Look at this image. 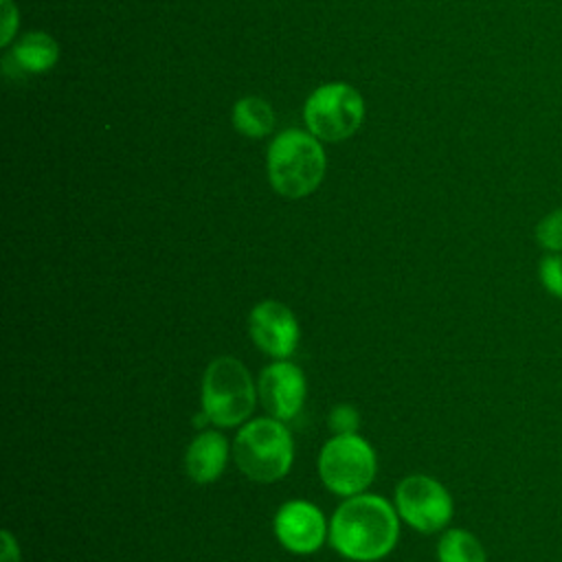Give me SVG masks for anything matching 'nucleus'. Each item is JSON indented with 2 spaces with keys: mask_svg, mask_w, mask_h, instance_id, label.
Wrapping results in <instances>:
<instances>
[{
  "mask_svg": "<svg viewBox=\"0 0 562 562\" xmlns=\"http://www.w3.org/2000/svg\"><path fill=\"white\" fill-rule=\"evenodd\" d=\"M226 457H228V443L224 435L215 430H206L198 435L189 443L184 454V468L189 479L200 485L215 481L226 465Z\"/></svg>",
  "mask_w": 562,
  "mask_h": 562,
  "instance_id": "nucleus-11",
  "label": "nucleus"
},
{
  "mask_svg": "<svg viewBox=\"0 0 562 562\" xmlns=\"http://www.w3.org/2000/svg\"><path fill=\"white\" fill-rule=\"evenodd\" d=\"M318 472L327 490L353 496L373 481L375 454L362 437L336 435L321 450Z\"/></svg>",
  "mask_w": 562,
  "mask_h": 562,
  "instance_id": "nucleus-6",
  "label": "nucleus"
},
{
  "mask_svg": "<svg viewBox=\"0 0 562 562\" xmlns=\"http://www.w3.org/2000/svg\"><path fill=\"white\" fill-rule=\"evenodd\" d=\"M237 468L257 483H272L292 465V437L288 428L270 417L246 424L233 443Z\"/></svg>",
  "mask_w": 562,
  "mask_h": 562,
  "instance_id": "nucleus-3",
  "label": "nucleus"
},
{
  "mask_svg": "<svg viewBox=\"0 0 562 562\" xmlns=\"http://www.w3.org/2000/svg\"><path fill=\"white\" fill-rule=\"evenodd\" d=\"M0 562H20V549L18 542L9 531H2V558Z\"/></svg>",
  "mask_w": 562,
  "mask_h": 562,
  "instance_id": "nucleus-19",
  "label": "nucleus"
},
{
  "mask_svg": "<svg viewBox=\"0 0 562 562\" xmlns=\"http://www.w3.org/2000/svg\"><path fill=\"white\" fill-rule=\"evenodd\" d=\"M57 57H59L57 42L46 33L24 35L15 44L13 55H11L15 66L24 72H46L48 68L55 66Z\"/></svg>",
  "mask_w": 562,
  "mask_h": 562,
  "instance_id": "nucleus-12",
  "label": "nucleus"
},
{
  "mask_svg": "<svg viewBox=\"0 0 562 562\" xmlns=\"http://www.w3.org/2000/svg\"><path fill=\"white\" fill-rule=\"evenodd\" d=\"M360 424L358 411L351 404H340L329 413V426L336 435H356Z\"/></svg>",
  "mask_w": 562,
  "mask_h": 562,
  "instance_id": "nucleus-17",
  "label": "nucleus"
},
{
  "mask_svg": "<svg viewBox=\"0 0 562 562\" xmlns=\"http://www.w3.org/2000/svg\"><path fill=\"white\" fill-rule=\"evenodd\" d=\"M439 562H487L483 544L465 529H450L437 544Z\"/></svg>",
  "mask_w": 562,
  "mask_h": 562,
  "instance_id": "nucleus-14",
  "label": "nucleus"
},
{
  "mask_svg": "<svg viewBox=\"0 0 562 562\" xmlns=\"http://www.w3.org/2000/svg\"><path fill=\"white\" fill-rule=\"evenodd\" d=\"M250 336L272 358H288L299 342V323L292 310L279 301H261L250 312Z\"/></svg>",
  "mask_w": 562,
  "mask_h": 562,
  "instance_id": "nucleus-8",
  "label": "nucleus"
},
{
  "mask_svg": "<svg viewBox=\"0 0 562 562\" xmlns=\"http://www.w3.org/2000/svg\"><path fill=\"white\" fill-rule=\"evenodd\" d=\"M395 505L400 516L417 531L432 533L452 518V498L446 487L424 474L406 476L395 490Z\"/></svg>",
  "mask_w": 562,
  "mask_h": 562,
  "instance_id": "nucleus-7",
  "label": "nucleus"
},
{
  "mask_svg": "<svg viewBox=\"0 0 562 562\" xmlns=\"http://www.w3.org/2000/svg\"><path fill=\"white\" fill-rule=\"evenodd\" d=\"M268 176L285 198L310 195L325 176V151L316 136L301 130L281 132L268 149Z\"/></svg>",
  "mask_w": 562,
  "mask_h": 562,
  "instance_id": "nucleus-2",
  "label": "nucleus"
},
{
  "mask_svg": "<svg viewBox=\"0 0 562 562\" xmlns=\"http://www.w3.org/2000/svg\"><path fill=\"white\" fill-rule=\"evenodd\" d=\"M274 533L292 553H312L323 544L325 518L307 501H288L274 516Z\"/></svg>",
  "mask_w": 562,
  "mask_h": 562,
  "instance_id": "nucleus-10",
  "label": "nucleus"
},
{
  "mask_svg": "<svg viewBox=\"0 0 562 562\" xmlns=\"http://www.w3.org/2000/svg\"><path fill=\"white\" fill-rule=\"evenodd\" d=\"M257 393L263 408L279 422L292 419L305 400V375L303 371L285 360L272 362L259 375Z\"/></svg>",
  "mask_w": 562,
  "mask_h": 562,
  "instance_id": "nucleus-9",
  "label": "nucleus"
},
{
  "mask_svg": "<svg viewBox=\"0 0 562 562\" xmlns=\"http://www.w3.org/2000/svg\"><path fill=\"white\" fill-rule=\"evenodd\" d=\"M536 241L549 252H562V206L536 224Z\"/></svg>",
  "mask_w": 562,
  "mask_h": 562,
  "instance_id": "nucleus-15",
  "label": "nucleus"
},
{
  "mask_svg": "<svg viewBox=\"0 0 562 562\" xmlns=\"http://www.w3.org/2000/svg\"><path fill=\"white\" fill-rule=\"evenodd\" d=\"M540 281L549 294L562 299V255L551 252L540 259Z\"/></svg>",
  "mask_w": 562,
  "mask_h": 562,
  "instance_id": "nucleus-16",
  "label": "nucleus"
},
{
  "mask_svg": "<svg viewBox=\"0 0 562 562\" xmlns=\"http://www.w3.org/2000/svg\"><path fill=\"white\" fill-rule=\"evenodd\" d=\"M15 26H18V11L11 0H2V37H0L2 46L11 42Z\"/></svg>",
  "mask_w": 562,
  "mask_h": 562,
  "instance_id": "nucleus-18",
  "label": "nucleus"
},
{
  "mask_svg": "<svg viewBox=\"0 0 562 562\" xmlns=\"http://www.w3.org/2000/svg\"><path fill=\"white\" fill-rule=\"evenodd\" d=\"M255 406L248 369L233 356L215 358L202 378V411L215 426L241 424Z\"/></svg>",
  "mask_w": 562,
  "mask_h": 562,
  "instance_id": "nucleus-4",
  "label": "nucleus"
},
{
  "mask_svg": "<svg viewBox=\"0 0 562 562\" xmlns=\"http://www.w3.org/2000/svg\"><path fill=\"white\" fill-rule=\"evenodd\" d=\"M329 540L334 549L349 560H380L395 547L397 516L393 507L375 494L351 496L336 509Z\"/></svg>",
  "mask_w": 562,
  "mask_h": 562,
  "instance_id": "nucleus-1",
  "label": "nucleus"
},
{
  "mask_svg": "<svg viewBox=\"0 0 562 562\" xmlns=\"http://www.w3.org/2000/svg\"><path fill=\"white\" fill-rule=\"evenodd\" d=\"M303 114L316 138L338 143L360 127L364 103L360 92L349 83H325L310 94Z\"/></svg>",
  "mask_w": 562,
  "mask_h": 562,
  "instance_id": "nucleus-5",
  "label": "nucleus"
},
{
  "mask_svg": "<svg viewBox=\"0 0 562 562\" xmlns=\"http://www.w3.org/2000/svg\"><path fill=\"white\" fill-rule=\"evenodd\" d=\"M233 125L248 138H261L270 134L274 125V112L268 101L259 97H244L233 108Z\"/></svg>",
  "mask_w": 562,
  "mask_h": 562,
  "instance_id": "nucleus-13",
  "label": "nucleus"
}]
</instances>
